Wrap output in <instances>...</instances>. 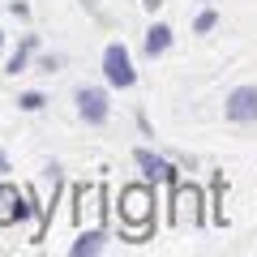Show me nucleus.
Wrapping results in <instances>:
<instances>
[{
	"label": "nucleus",
	"instance_id": "obj_1",
	"mask_svg": "<svg viewBox=\"0 0 257 257\" xmlns=\"http://www.w3.org/2000/svg\"><path fill=\"white\" fill-rule=\"evenodd\" d=\"M120 223L128 227L133 240H146L155 231V189L146 184H128L120 193Z\"/></svg>",
	"mask_w": 257,
	"mask_h": 257
},
{
	"label": "nucleus",
	"instance_id": "obj_2",
	"mask_svg": "<svg viewBox=\"0 0 257 257\" xmlns=\"http://www.w3.org/2000/svg\"><path fill=\"white\" fill-rule=\"evenodd\" d=\"M103 77H107V86H116V90H128V86L138 82V69H133V56H128L124 43L103 47Z\"/></svg>",
	"mask_w": 257,
	"mask_h": 257
},
{
	"label": "nucleus",
	"instance_id": "obj_3",
	"mask_svg": "<svg viewBox=\"0 0 257 257\" xmlns=\"http://www.w3.org/2000/svg\"><path fill=\"white\" fill-rule=\"evenodd\" d=\"M30 189H18V184H0V227H18V223L30 219Z\"/></svg>",
	"mask_w": 257,
	"mask_h": 257
},
{
	"label": "nucleus",
	"instance_id": "obj_4",
	"mask_svg": "<svg viewBox=\"0 0 257 257\" xmlns=\"http://www.w3.org/2000/svg\"><path fill=\"white\" fill-rule=\"evenodd\" d=\"M223 111H227L231 124H253L257 120V86H236L227 94V103H223Z\"/></svg>",
	"mask_w": 257,
	"mask_h": 257
},
{
	"label": "nucleus",
	"instance_id": "obj_5",
	"mask_svg": "<svg viewBox=\"0 0 257 257\" xmlns=\"http://www.w3.org/2000/svg\"><path fill=\"white\" fill-rule=\"evenodd\" d=\"M107 111H111L107 90H99V86H82V90H77V116H82L86 124H103Z\"/></svg>",
	"mask_w": 257,
	"mask_h": 257
},
{
	"label": "nucleus",
	"instance_id": "obj_6",
	"mask_svg": "<svg viewBox=\"0 0 257 257\" xmlns=\"http://www.w3.org/2000/svg\"><path fill=\"white\" fill-rule=\"evenodd\" d=\"M176 223L180 227H197L202 223V193L193 184H176Z\"/></svg>",
	"mask_w": 257,
	"mask_h": 257
},
{
	"label": "nucleus",
	"instance_id": "obj_7",
	"mask_svg": "<svg viewBox=\"0 0 257 257\" xmlns=\"http://www.w3.org/2000/svg\"><path fill=\"white\" fill-rule=\"evenodd\" d=\"M138 167H142V176H146L150 184H176V167L167 163V159H159V155H150V150H138Z\"/></svg>",
	"mask_w": 257,
	"mask_h": 257
},
{
	"label": "nucleus",
	"instance_id": "obj_8",
	"mask_svg": "<svg viewBox=\"0 0 257 257\" xmlns=\"http://www.w3.org/2000/svg\"><path fill=\"white\" fill-rule=\"evenodd\" d=\"M167 47H172V26H163V22H155V26L146 30V56H163Z\"/></svg>",
	"mask_w": 257,
	"mask_h": 257
},
{
	"label": "nucleus",
	"instance_id": "obj_9",
	"mask_svg": "<svg viewBox=\"0 0 257 257\" xmlns=\"http://www.w3.org/2000/svg\"><path fill=\"white\" fill-rule=\"evenodd\" d=\"M99 248H103V231L90 227V231H82V236L69 244V253H73V257H86V253H99Z\"/></svg>",
	"mask_w": 257,
	"mask_h": 257
},
{
	"label": "nucleus",
	"instance_id": "obj_10",
	"mask_svg": "<svg viewBox=\"0 0 257 257\" xmlns=\"http://www.w3.org/2000/svg\"><path fill=\"white\" fill-rule=\"evenodd\" d=\"M30 52H35V35H26V39H22V47H18V52L9 56V64H5V69H9V73L18 77L22 69H26V60H30Z\"/></svg>",
	"mask_w": 257,
	"mask_h": 257
},
{
	"label": "nucleus",
	"instance_id": "obj_11",
	"mask_svg": "<svg viewBox=\"0 0 257 257\" xmlns=\"http://www.w3.org/2000/svg\"><path fill=\"white\" fill-rule=\"evenodd\" d=\"M43 103H47V99H43L39 90H26V94L18 99V107H22V111H43Z\"/></svg>",
	"mask_w": 257,
	"mask_h": 257
},
{
	"label": "nucleus",
	"instance_id": "obj_12",
	"mask_svg": "<svg viewBox=\"0 0 257 257\" xmlns=\"http://www.w3.org/2000/svg\"><path fill=\"white\" fill-rule=\"evenodd\" d=\"M193 26H197V30H202V35H206V30H214V26H219V13H214V9L197 13V22H193Z\"/></svg>",
	"mask_w": 257,
	"mask_h": 257
},
{
	"label": "nucleus",
	"instance_id": "obj_13",
	"mask_svg": "<svg viewBox=\"0 0 257 257\" xmlns=\"http://www.w3.org/2000/svg\"><path fill=\"white\" fill-rule=\"evenodd\" d=\"M0 172H9V159H5V155H0Z\"/></svg>",
	"mask_w": 257,
	"mask_h": 257
},
{
	"label": "nucleus",
	"instance_id": "obj_14",
	"mask_svg": "<svg viewBox=\"0 0 257 257\" xmlns=\"http://www.w3.org/2000/svg\"><path fill=\"white\" fill-rule=\"evenodd\" d=\"M0 47H5V30H0Z\"/></svg>",
	"mask_w": 257,
	"mask_h": 257
}]
</instances>
